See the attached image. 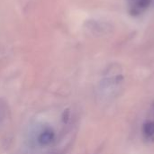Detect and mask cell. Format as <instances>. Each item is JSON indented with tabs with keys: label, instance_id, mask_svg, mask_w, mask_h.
Wrapping results in <instances>:
<instances>
[{
	"label": "cell",
	"instance_id": "1",
	"mask_svg": "<svg viewBox=\"0 0 154 154\" xmlns=\"http://www.w3.org/2000/svg\"><path fill=\"white\" fill-rule=\"evenodd\" d=\"M72 128V114L69 109L51 108L36 115L26 131L28 146L39 152H47L60 145Z\"/></svg>",
	"mask_w": 154,
	"mask_h": 154
},
{
	"label": "cell",
	"instance_id": "2",
	"mask_svg": "<svg viewBox=\"0 0 154 154\" xmlns=\"http://www.w3.org/2000/svg\"><path fill=\"white\" fill-rule=\"evenodd\" d=\"M86 31L95 36H102L110 33L112 31V26L105 22H100L97 20H88L85 23Z\"/></svg>",
	"mask_w": 154,
	"mask_h": 154
},
{
	"label": "cell",
	"instance_id": "3",
	"mask_svg": "<svg viewBox=\"0 0 154 154\" xmlns=\"http://www.w3.org/2000/svg\"><path fill=\"white\" fill-rule=\"evenodd\" d=\"M151 2H152V0H137L132 13L140 14L143 10L146 9L150 5Z\"/></svg>",
	"mask_w": 154,
	"mask_h": 154
},
{
	"label": "cell",
	"instance_id": "4",
	"mask_svg": "<svg viewBox=\"0 0 154 154\" xmlns=\"http://www.w3.org/2000/svg\"><path fill=\"white\" fill-rule=\"evenodd\" d=\"M5 119H6V107L5 104L0 101V130L3 127Z\"/></svg>",
	"mask_w": 154,
	"mask_h": 154
}]
</instances>
